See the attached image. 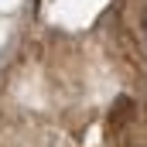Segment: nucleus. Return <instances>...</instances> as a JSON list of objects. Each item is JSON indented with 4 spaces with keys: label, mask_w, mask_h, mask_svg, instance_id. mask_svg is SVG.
<instances>
[{
    "label": "nucleus",
    "mask_w": 147,
    "mask_h": 147,
    "mask_svg": "<svg viewBox=\"0 0 147 147\" xmlns=\"http://www.w3.org/2000/svg\"><path fill=\"white\" fill-rule=\"evenodd\" d=\"M140 34H144V48H147V7H144V14H140Z\"/></svg>",
    "instance_id": "f257e3e1"
}]
</instances>
